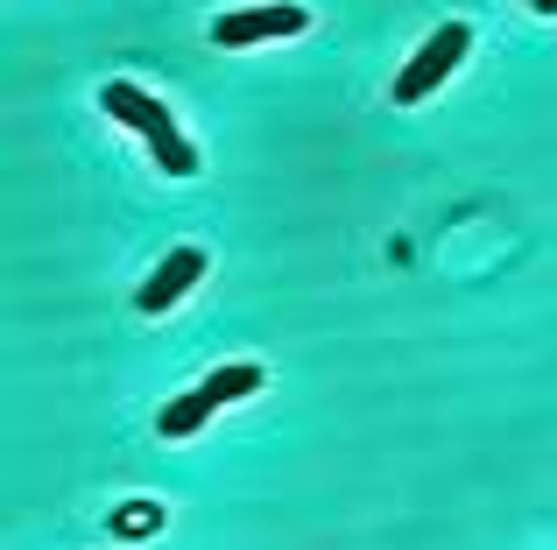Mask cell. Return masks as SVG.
Masks as SVG:
<instances>
[{"label":"cell","mask_w":557,"mask_h":550,"mask_svg":"<svg viewBox=\"0 0 557 550\" xmlns=\"http://www.w3.org/2000/svg\"><path fill=\"white\" fill-rule=\"evenodd\" d=\"M163 529V509L156 501H121L113 509V537H156Z\"/></svg>","instance_id":"52a82bcc"},{"label":"cell","mask_w":557,"mask_h":550,"mask_svg":"<svg viewBox=\"0 0 557 550\" xmlns=\"http://www.w3.org/2000/svg\"><path fill=\"white\" fill-rule=\"evenodd\" d=\"M311 28V14L289 8V0H275V8H240V14H219L212 22V42L219 50H247V42H275V36H304Z\"/></svg>","instance_id":"3957f363"},{"label":"cell","mask_w":557,"mask_h":550,"mask_svg":"<svg viewBox=\"0 0 557 550\" xmlns=\"http://www.w3.org/2000/svg\"><path fill=\"white\" fill-rule=\"evenodd\" d=\"M212 410H219V402L205 396V388H198V396H177L163 416H156V438H170V445H177V438H190V430H205V416H212Z\"/></svg>","instance_id":"5b68a950"},{"label":"cell","mask_w":557,"mask_h":550,"mask_svg":"<svg viewBox=\"0 0 557 550\" xmlns=\"http://www.w3.org/2000/svg\"><path fill=\"white\" fill-rule=\"evenodd\" d=\"M99 107H107L121 127H135V135L149 141V155H156V170H163V177H198V149L184 141V127L170 121L163 99H149L141 85L113 78V85H99Z\"/></svg>","instance_id":"6da1fadb"},{"label":"cell","mask_w":557,"mask_h":550,"mask_svg":"<svg viewBox=\"0 0 557 550\" xmlns=\"http://www.w3.org/2000/svg\"><path fill=\"white\" fill-rule=\"evenodd\" d=\"M255 388H261V367H255V360H233V367H212V374H205V396H212V402H247Z\"/></svg>","instance_id":"8992f818"},{"label":"cell","mask_w":557,"mask_h":550,"mask_svg":"<svg viewBox=\"0 0 557 550\" xmlns=\"http://www.w3.org/2000/svg\"><path fill=\"white\" fill-rule=\"evenodd\" d=\"M198 275H205V248H198V240L170 248V254H163V268H156L149 283L135 289V311H141V317H163L177 297H190V289H198Z\"/></svg>","instance_id":"277c9868"},{"label":"cell","mask_w":557,"mask_h":550,"mask_svg":"<svg viewBox=\"0 0 557 550\" xmlns=\"http://www.w3.org/2000/svg\"><path fill=\"white\" fill-rule=\"evenodd\" d=\"M473 50V22H445L431 28V42H423L417 57H409L403 71H395V107H417V99H431L437 85L459 71V57Z\"/></svg>","instance_id":"7a4b0ae2"},{"label":"cell","mask_w":557,"mask_h":550,"mask_svg":"<svg viewBox=\"0 0 557 550\" xmlns=\"http://www.w3.org/2000/svg\"><path fill=\"white\" fill-rule=\"evenodd\" d=\"M530 8H536V14H557V0H530Z\"/></svg>","instance_id":"ba28073f"}]
</instances>
